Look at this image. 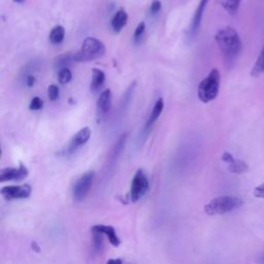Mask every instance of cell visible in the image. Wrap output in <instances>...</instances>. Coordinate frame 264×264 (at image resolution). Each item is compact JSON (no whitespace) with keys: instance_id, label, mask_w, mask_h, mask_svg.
<instances>
[{"instance_id":"cell-1","label":"cell","mask_w":264,"mask_h":264,"mask_svg":"<svg viewBox=\"0 0 264 264\" xmlns=\"http://www.w3.org/2000/svg\"><path fill=\"white\" fill-rule=\"evenodd\" d=\"M216 43L227 62H233L241 54L243 44L237 31L228 26L219 30L215 36Z\"/></svg>"},{"instance_id":"cell-2","label":"cell","mask_w":264,"mask_h":264,"mask_svg":"<svg viewBox=\"0 0 264 264\" xmlns=\"http://www.w3.org/2000/svg\"><path fill=\"white\" fill-rule=\"evenodd\" d=\"M221 74L217 68L211 70L208 77L200 82L198 86V97L200 102L209 104L215 100L219 94Z\"/></svg>"},{"instance_id":"cell-3","label":"cell","mask_w":264,"mask_h":264,"mask_svg":"<svg viewBox=\"0 0 264 264\" xmlns=\"http://www.w3.org/2000/svg\"><path fill=\"white\" fill-rule=\"evenodd\" d=\"M244 201L236 196H220L213 198L205 206V211L210 216L225 215L241 208Z\"/></svg>"},{"instance_id":"cell-4","label":"cell","mask_w":264,"mask_h":264,"mask_svg":"<svg viewBox=\"0 0 264 264\" xmlns=\"http://www.w3.org/2000/svg\"><path fill=\"white\" fill-rule=\"evenodd\" d=\"M106 53L105 44L95 37H87L82 44L78 53H75L72 59L77 62L92 61L103 57Z\"/></svg>"},{"instance_id":"cell-5","label":"cell","mask_w":264,"mask_h":264,"mask_svg":"<svg viewBox=\"0 0 264 264\" xmlns=\"http://www.w3.org/2000/svg\"><path fill=\"white\" fill-rule=\"evenodd\" d=\"M149 191V180L142 169H138L131 181L129 199L131 203H137Z\"/></svg>"},{"instance_id":"cell-6","label":"cell","mask_w":264,"mask_h":264,"mask_svg":"<svg viewBox=\"0 0 264 264\" xmlns=\"http://www.w3.org/2000/svg\"><path fill=\"white\" fill-rule=\"evenodd\" d=\"M95 179L94 171H88L84 173L82 177L75 182L72 188L73 198L77 201H82L90 192L93 182Z\"/></svg>"},{"instance_id":"cell-7","label":"cell","mask_w":264,"mask_h":264,"mask_svg":"<svg viewBox=\"0 0 264 264\" xmlns=\"http://www.w3.org/2000/svg\"><path fill=\"white\" fill-rule=\"evenodd\" d=\"M31 187L28 184L23 185H11L3 187L1 189V195L6 200H20L26 199L31 195Z\"/></svg>"},{"instance_id":"cell-8","label":"cell","mask_w":264,"mask_h":264,"mask_svg":"<svg viewBox=\"0 0 264 264\" xmlns=\"http://www.w3.org/2000/svg\"><path fill=\"white\" fill-rule=\"evenodd\" d=\"M91 136V130L89 127H84L82 128L77 134H75L70 143L68 144L67 148L63 151V155H71L73 154L75 151H77L80 147L84 146L88 141L90 140Z\"/></svg>"},{"instance_id":"cell-9","label":"cell","mask_w":264,"mask_h":264,"mask_svg":"<svg viewBox=\"0 0 264 264\" xmlns=\"http://www.w3.org/2000/svg\"><path fill=\"white\" fill-rule=\"evenodd\" d=\"M28 177V169L23 164L19 167H6L0 171V182H9V181H23Z\"/></svg>"},{"instance_id":"cell-10","label":"cell","mask_w":264,"mask_h":264,"mask_svg":"<svg viewBox=\"0 0 264 264\" xmlns=\"http://www.w3.org/2000/svg\"><path fill=\"white\" fill-rule=\"evenodd\" d=\"M222 160L226 163V164H227L228 170L232 173L241 174V173H245L249 171V165L247 164V163L243 160L234 158L233 155L230 154L229 152L223 153Z\"/></svg>"},{"instance_id":"cell-11","label":"cell","mask_w":264,"mask_h":264,"mask_svg":"<svg viewBox=\"0 0 264 264\" xmlns=\"http://www.w3.org/2000/svg\"><path fill=\"white\" fill-rule=\"evenodd\" d=\"M92 232H98V233H102L103 235H105L106 237H107V240L109 242V244L112 247H119L121 244V240L119 235L117 234L116 229L112 227V226L109 225H103V224H97L94 225L92 227Z\"/></svg>"},{"instance_id":"cell-12","label":"cell","mask_w":264,"mask_h":264,"mask_svg":"<svg viewBox=\"0 0 264 264\" xmlns=\"http://www.w3.org/2000/svg\"><path fill=\"white\" fill-rule=\"evenodd\" d=\"M209 1L210 0H200V2H199V4L195 10V14H194V17H193V20L191 23V27L189 30L191 37H194L197 34V32L199 31L200 25H201V20H203L204 12L207 8Z\"/></svg>"},{"instance_id":"cell-13","label":"cell","mask_w":264,"mask_h":264,"mask_svg":"<svg viewBox=\"0 0 264 264\" xmlns=\"http://www.w3.org/2000/svg\"><path fill=\"white\" fill-rule=\"evenodd\" d=\"M111 91L109 89L105 90L99 95L97 100V108L100 114H106L111 108Z\"/></svg>"},{"instance_id":"cell-14","label":"cell","mask_w":264,"mask_h":264,"mask_svg":"<svg viewBox=\"0 0 264 264\" xmlns=\"http://www.w3.org/2000/svg\"><path fill=\"white\" fill-rule=\"evenodd\" d=\"M128 21V15L127 12L125 11L124 9H120L118 10L116 14L114 15L111 19L110 25H111V28L115 32H120L125 26H126Z\"/></svg>"},{"instance_id":"cell-15","label":"cell","mask_w":264,"mask_h":264,"mask_svg":"<svg viewBox=\"0 0 264 264\" xmlns=\"http://www.w3.org/2000/svg\"><path fill=\"white\" fill-rule=\"evenodd\" d=\"M163 108H164V102H163V99L160 97L156 100V103L153 106V109H152V111H151V115H150L148 123H147V128H150L159 119L160 115L162 114V111H163Z\"/></svg>"},{"instance_id":"cell-16","label":"cell","mask_w":264,"mask_h":264,"mask_svg":"<svg viewBox=\"0 0 264 264\" xmlns=\"http://www.w3.org/2000/svg\"><path fill=\"white\" fill-rule=\"evenodd\" d=\"M106 82V74L103 70L94 68L92 71V81L90 84V89L93 92L98 91L100 88L103 87V85Z\"/></svg>"},{"instance_id":"cell-17","label":"cell","mask_w":264,"mask_h":264,"mask_svg":"<svg viewBox=\"0 0 264 264\" xmlns=\"http://www.w3.org/2000/svg\"><path fill=\"white\" fill-rule=\"evenodd\" d=\"M50 42H51L53 45H59L62 42L64 41L65 37V29L63 26L61 25H58V26H55L51 33H50Z\"/></svg>"},{"instance_id":"cell-18","label":"cell","mask_w":264,"mask_h":264,"mask_svg":"<svg viewBox=\"0 0 264 264\" xmlns=\"http://www.w3.org/2000/svg\"><path fill=\"white\" fill-rule=\"evenodd\" d=\"M262 73H264V46L255 62L254 66L252 67V69H251V75H252L253 78H257Z\"/></svg>"},{"instance_id":"cell-19","label":"cell","mask_w":264,"mask_h":264,"mask_svg":"<svg viewBox=\"0 0 264 264\" xmlns=\"http://www.w3.org/2000/svg\"><path fill=\"white\" fill-rule=\"evenodd\" d=\"M221 5L227 11V14L235 16L240 9L241 0H221Z\"/></svg>"},{"instance_id":"cell-20","label":"cell","mask_w":264,"mask_h":264,"mask_svg":"<svg viewBox=\"0 0 264 264\" xmlns=\"http://www.w3.org/2000/svg\"><path fill=\"white\" fill-rule=\"evenodd\" d=\"M92 234H93V251H94V253L98 254L104 250L105 235L98 232H92Z\"/></svg>"},{"instance_id":"cell-21","label":"cell","mask_w":264,"mask_h":264,"mask_svg":"<svg viewBox=\"0 0 264 264\" xmlns=\"http://www.w3.org/2000/svg\"><path fill=\"white\" fill-rule=\"evenodd\" d=\"M72 79V73L69 70L68 67H63L60 68L58 71V80L59 83L62 85H66L68 84Z\"/></svg>"},{"instance_id":"cell-22","label":"cell","mask_w":264,"mask_h":264,"mask_svg":"<svg viewBox=\"0 0 264 264\" xmlns=\"http://www.w3.org/2000/svg\"><path fill=\"white\" fill-rule=\"evenodd\" d=\"M48 96L51 102H56L59 98V88L56 85H50L48 88Z\"/></svg>"},{"instance_id":"cell-23","label":"cell","mask_w":264,"mask_h":264,"mask_svg":"<svg viewBox=\"0 0 264 264\" xmlns=\"http://www.w3.org/2000/svg\"><path fill=\"white\" fill-rule=\"evenodd\" d=\"M44 106V102L40 97H33L29 105V109L30 110H40Z\"/></svg>"},{"instance_id":"cell-24","label":"cell","mask_w":264,"mask_h":264,"mask_svg":"<svg viewBox=\"0 0 264 264\" xmlns=\"http://www.w3.org/2000/svg\"><path fill=\"white\" fill-rule=\"evenodd\" d=\"M145 30H146V25L144 22L140 23L137 25V27L134 31V41L135 42H138L141 39H142V36L144 35L145 33Z\"/></svg>"},{"instance_id":"cell-25","label":"cell","mask_w":264,"mask_h":264,"mask_svg":"<svg viewBox=\"0 0 264 264\" xmlns=\"http://www.w3.org/2000/svg\"><path fill=\"white\" fill-rule=\"evenodd\" d=\"M160 9H161V2L159 0H153V2L151 3L150 6V11L152 12V14H157Z\"/></svg>"},{"instance_id":"cell-26","label":"cell","mask_w":264,"mask_h":264,"mask_svg":"<svg viewBox=\"0 0 264 264\" xmlns=\"http://www.w3.org/2000/svg\"><path fill=\"white\" fill-rule=\"evenodd\" d=\"M254 196L257 198H264V183L260 184L255 188Z\"/></svg>"},{"instance_id":"cell-27","label":"cell","mask_w":264,"mask_h":264,"mask_svg":"<svg viewBox=\"0 0 264 264\" xmlns=\"http://www.w3.org/2000/svg\"><path fill=\"white\" fill-rule=\"evenodd\" d=\"M25 81H26L25 83H26V85L28 87H33L34 84H35V78L33 77V75H28V77L26 78V80H25Z\"/></svg>"},{"instance_id":"cell-28","label":"cell","mask_w":264,"mask_h":264,"mask_svg":"<svg viewBox=\"0 0 264 264\" xmlns=\"http://www.w3.org/2000/svg\"><path fill=\"white\" fill-rule=\"evenodd\" d=\"M106 264H122L121 259H109Z\"/></svg>"},{"instance_id":"cell-29","label":"cell","mask_w":264,"mask_h":264,"mask_svg":"<svg viewBox=\"0 0 264 264\" xmlns=\"http://www.w3.org/2000/svg\"><path fill=\"white\" fill-rule=\"evenodd\" d=\"M257 261H258L259 264H264V254H261V255L258 257Z\"/></svg>"},{"instance_id":"cell-30","label":"cell","mask_w":264,"mask_h":264,"mask_svg":"<svg viewBox=\"0 0 264 264\" xmlns=\"http://www.w3.org/2000/svg\"><path fill=\"white\" fill-rule=\"evenodd\" d=\"M12 1L16 2V3H24L25 0H12Z\"/></svg>"}]
</instances>
